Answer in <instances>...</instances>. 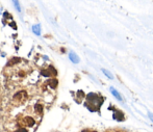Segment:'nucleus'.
Masks as SVG:
<instances>
[{
  "mask_svg": "<svg viewBox=\"0 0 153 132\" xmlns=\"http://www.w3.org/2000/svg\"><path fill=\"white\" fill-rule=\"evenodd\" d=\"M19 75H20V76H24V72H20L19 73Z\"/></svg>",
  "mask_w": 153,
  "mask_h": 132,
  "instance_id": "nucleus-18",
  "label": "nucleus"
},
{
  "mask_svg": "<svg viewBox=\"0 0 153 132\" xmlns=\"http://www.w3.org/2000/svg\"><path fill=\"white\" fill-rule=\"evenodd\" d=\"M108 109L114 110V113H113L114 120L118 121V122H123V121H125V116H124V112L123 111H121V110H119V109H114L113 106H109Z\"/></svg>",
  "mask_w": 153,
  "mask_h": 132,
  "instance_id": "nucleus-4",
  "label": "nucleus"
},
{
  "mask_svg": "<svg viewBox=\"0 0 153 132\" xmlns=\"http://www.w3.org/2000/svg\"><path fill=\"white\" fill-rule=\"evenodd\" d=\"M19 62H21L20 57H13L12 59L6 64V67H13V66H15V65L19 64Z\"/></svg>",
  "mask_w": 153,
  "mask_h": 132,
  "instance_id": "nucleus-9",
  "label": "nucleus"
},
{
  "mask_svg": "<svg viewBox=\"0 0 153 132\" xmlns=\"http://www.w3.org/2000/svg\"><path fill=\"white\" fill-rule=\"evenodd\" d=\"M34 124H36V121L31 116H25L20 122V125L22 127H33Z\"/></svg>",
  "mask_w": 153,
  "mask_h": 132,
  "instance_id": "nucleus-5",
  "label": "nucleus"
},
{
  "mask_svg": "<svg viewBox=\"0 0 153 132\" xmlns=\"http://www.w3.org/2000/svg\"><path fill=\"white\" fill-rule=\"evenodd\" d=\"M109 90H111V94H113L114 96H115L116 98L118 99V100H119V101H121V102H124V100H123L122 96L119 94V93L117 92V90H116L115 88H113V86H111V88H109Z\"/></svg>",
  "mask_w": 153,
  "mask_h": 132,
  "instance_id": "nucleus-8",
  "label": "nucleus"
},
{
  "mask_svg": "<svg viewBox=\"0 0 153 132\" xmlns=\"http://www.w3.org/2000/svg\"><path fill=\"white\" fill-rule=\"evenodd\" d=\"M41 75H43V76H45V77L56 76L57 71H56V69L52 66V65H50V66H48V68L42 69V70H41Z\"/></svg>",
  "mask_w": 153,
  "mask_h": 132,
  "instance_id": "nucleus-2",
  "label": "nucleus"
},
{
  "mask_svg": "<svg viewBox=\"0 0 153 132\" xmlns=\"http://www.w3.org/2000/svg\"><path fill=\"white\" fill-rule=\"evenodd\" d=\"M69 57H70V60H71V62H74V64H78V62H79L78 56H77L74 52H72V51H71V52L69 53Z\"/></svg>",
  "mask_w": 153,
  "mask_h": 132,
  "instance_id": "nucleus-10",
  "label": "nucleus"
},
{
  "mask_svg": "<svg viewBox=\"0 0 153 132\" xmlns=\"http://www.w3.org/2000/svg\"><path fill=\"white\" fill-rule=\"evenodd\" d=\"M148 116H149V119L152 121V123H153V113L151 111H148Z\"/></svg>",
  "mask_w": 153,
  "mask_h": 132,
  "instance_id": "nucleus-17",
  "label": "nucleus"
},
{
  "mask_svg": "<svg viewBox=\"0 0 153 132\" xmlns=\"http://www.w3.org/2000/svg\"><path fill=\"white\" fill-rule=\"evenodd\" d=\"M3 16H4V18H7V19H12V18H13V17H12V15H10V14H8L7 12H5V13H4V14H3Z\"/></svg>",
  "mask_w": 153,
  "mask_h": 132,
  "instance_id": "nucleus-15",
  "label": "nucleus"
},
{
  "mask_svg": "<svg viewBox=\"0 0 153 132\" xmlns=\"http://www.w3.org/2000/svg\"><path fill=\"white\" fill-rule=\"evenodd\" d=\"M102 73H104L105 74V76L107 77V78H109V79H114V76H113V74H111L109 71H107L106 69H102Z\"/></svg>",
  "mask_w": 153,
  "mask_h": 132,
  "instance_id": "nucleus-11",
  "label": "nucleus"
},
{
  "mask_svg": "<svg viewBox=\"0 0 153 132\" xmlns=\"http://www.w3.org/2000/svg\"><path fill=\"white\" fill-rule=\"evenodd\" d=\"M47 85L50 86L52 90H55V88H57V85H59V81H57V79L55 78H51V79H48L47 80Z\"/></svg>",
  "mask_w": 153,
  "mask_h": 132,
  "instance_id": "nucleus-6",
  "label": "nucleus"
},
{
  "mask_svg": "<svg viewBox=\"0 0 153 132\" xmlns=\"http://www.w3.org/2000/svg\"><path fill=\"white\" fill-rule=\"evenodd\" d=\"M103 102H104L103 97L94 94V93H90L87 96V101L85 103V106L91 111H98Z\"/></svg>",
  "mask_w": 153,
  "mask_h": 132,
  "instance_id": "nucleus-1",
  "label": "nucleus"
},
{
  "mask_svg": "<svg viewBox=\"0 0 153 132\" xmlns=\"http://www.w3.org/2000/svg\"><path fill=\"white\" fill-rule=\"evenodd\" d=\"M27 98H28V95H27L26 90H19V92L16 93V94L14 95V97H13L14 101H17V102H19V103L25 102V101L27 100Z\"/></svg>",
  "mask_w": 153,
  "mask_h": 132,
  "instance_id": "nucleus-3",
  "label": "nucleus"
},
{
  "mask_svg": "<svg viewBox=\"0 0 153 132\" xmlns=\"http://www.w3.org/2000/svg\"><path fill=\"white\" fill-rule=\"evenodd\" d=\"M43 110H44V106H43V104H41V103H36V104L34 105V111H36V114L42 116Z\"/></svg>",
  "mask_w": 153,
  "mask_h": 132,
  "instance_id": "nucleus-7",
  "label": "nucleus"
},
{
  "mask_svg": "<svg viewBox=\"0 0 153 132\" xmlns=\"http://www.w3.org/2000/svg\"><path fill=\"white\" fill-rule=\"evenodd\" d=\"M13 2H14V5H15V7L17 8V10H18V12H21V7H20V3H19V0H13Z\"/></svg>",
  "mask_w": 153,
  "mask_h": 132,
  "instance_id": "nucleus-13",
  "label": "nucleus"
},
{
  "mask_svg": "<svg viewBox=\"0 0 153 132\" xmlns=\"http://www.w3.org/2000/svg\"><path fill=\"white\" fill-rule=\"evenodd\" d=\"M15 132H28V131H27V129H25V128H23V127H21L20 129H18V130L15 131Z\"/></svg>",
  "mask_w": 153,
  "mask_h": 132,
  "instance_id": "nucleus-16",
  "label": "nucleus"
},
{
  "mask_svg": "<svg viewBox=\"0 0 153 132\" xmlns=\"http://www.w3.org/2000/svg\"><path fill=\"white\" fill-rule=\"evenodd\" d=\"M85 97V93H83V90H77V98H78V99H83Z\"/></svg>",
  "mask_w": 153,
  "mask_h": 132,
  "instance_id": "nucleus-12",
  "label": "nucleus"
},
{
  "mask_svg": "<svg viewBox=\"0 0 153 132\" xmlns=\"http://www.w3.org/2000/svg\"><path fill=\"white\" fill-rule=\"evenodd\" d=\"M32 30L34 31V33L38 34V36H39V34L41 33V32H40V30H41L40 25H36V26H33V27H32Z\"/></svg>",
  "mask_w": 153,
  "mask_h": 132,
  "instance_id": "nucleus-14",
  "label": "nucleus"
},
{
  "mask_svg": "<svg viewBox=\"0 0 153 132\" xmlns=\"http://www.w3.org/2000/svg\"><path fill=\"white\" fill-rule=\"evenodd\" d=\"M92 132H96V131H92Z\"/></svg>",
  "mask_w": 153,
  "mask_h": 132,
  "instance_id": "nucleus-19",
  "label": "nucleus"
}]
</instances>
